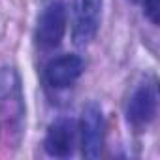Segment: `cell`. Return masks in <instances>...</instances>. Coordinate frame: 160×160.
<instances>
[{"mask_svg": "<svg viewBox=\"0 0 160 160\" xmlns=\"http://www.w3.org/2000/svg\"><path fill=\"white\" fill-rule=\"evenodd\" d=\"M104 0H73V21H72V38L79 47L89 45L102 21Z\"/></svg>", "mask_w": 160, "mask_h": 160, "instance_id": "cell-5", "label": "cell"}, {"mask_svg": "<svg viewBox=\"0 0 160 160\" xmlns=\"http://www.w3.org/2000/svg\"><path fill=\"white\" fill-rule=\"evenodd\" d=\"M27 124V104L21 75L13 66L0 68V145H21Z\"/></svg>", "mask_w": 160, "mask_h": 160, "instance_id": "cell-1", "label": "cell"}, {"mask_svg": "<svg viewBox=\"0 0 160 160\" xmlns=\"http://www.w3.org/2000/svg\"><path fill=\"white\" fill-rule=\"evenodd\" d=\"M77 141V124L70 117H58L53 121L47 128L45 139H43V149L49 156L55 158H68Z\"/></svg>", "mask_w": 160, "mask_h": 160, "instance_id": "cell-6", "label": "cell"}, {"mask_svg": "<svg viewBox=\"0 0 160 160\" xmlns=\"http://www.w3.org/2000/svg\"><path fill=\"white\" fill-rule=\"evenodd\" d=\"M79 134V145H81V154L85 158H98L104 149V136H106V122L102 108L96 102H89L79 119L77 126Z\"/></svg>", "mask_w": 160, "mask_h": 160, "instance_id": "cell-3", "label": "cell"}, {"mask_svg": "<svg viewBox=\"0 0 160 160\" xmlns=\"http://www.w3.org/2000/svg\"><path fill=\"white\" fill-rule=\"evenodd\" d=\"M66 25H68L66 4L62 0L49 2L38 17L36 34H34L38 47L43 51H51V49L58 47L66 34Z\"/></svg>", "mask_w": 160, "mask_h": 160, "instance_id": "cell-2", "label": "cell"}, {"mask_svg": "<svg viewBox=\"0 0 160 160\" xmlns=\"http://www.w3.org/2000/svg\"><path fill=\"white\" fill-rule=\"evenodd\" d=\"M156 111H158V92L154 81H145L138 85L126 104L128 124L134 130L141 132L154 121Z\"/></svg>", "mask_w": 160, "mask_h": 160, "instance_id": "cell-4", "label": "cell"}, {"mask_svg": "<svg viewBox=\"0 0 160 160\" xmlns=\"http://www.w3.org/2000/svg\"><path fill=\"white\" fill-rule=\"evenodd\" d=\"M141 6H143L145 17L152 25H158L160 23V0H143Z\"/></svg>", "mask_w": 160, "mask_h": 160, "instance_id": "cell-8", "label": "cell"}, {"mask_svg": "<svg viewBox=\"0 0 160 160\" xmlns=\"http://www.w3.org/2000/svg\"><path fill=\"white\" fill-rule=\"evenodd\" d=\"M85 70L83 58L77 55H60L45 66V81L53 89L72 87Z\"/></svg>", "mask_w": 160, "mask_h": 160, "instance_id": "cell-7", "label": "cell"}, {"mask_svg": "<svg viewBox=\"0 0 160 160\" xmlns=\"http://www.w3.org/2000/svg\"><path fill=\"white\" fill-rule=\"evenodd\" d=\"M132 2H134V4H141V2H143V0H132Z\"/></svg>", "mask_w": 160, "mask_h": 160, "instance_id": "cell-9", "label": "cell"}]
</instances>
